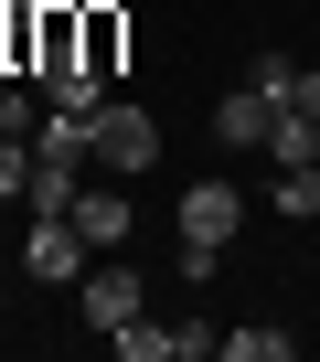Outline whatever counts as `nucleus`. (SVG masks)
<instances>
[{
    "label": "nucleus",
    "mask_w": 320,
    "mask_h": 362,
    "mask_svg": "<svg viewBox=\"0 0 320 362\" xmlns=\"http://www.w3.org/2000/svg\"><path fill=\"white\" fill-rule=\"evenodd\" d=\"M107 351H118V362H171V330H149V320H128V330H107Z\"/></svg>",
    "instance_id": "12"
},
{
    "label": "nucleus",
    "mask_w": 320,
    "mask_h": 362,
    "mask_svg": "<svg viewBox=\"0 0 320 362\" xmlns=\"http://www.w3.org/2000/svg\"><path fill=\"white\" fill-rule=\"evenodd\" d=\"M86 267H96L86 224H75V214H33V235H22V277H43V288H75Z\"/></svg>",
    "instance_id": "4"
},
{
    "label": "nucleus",
    "mask_w": 320,
    "mask_h": 362,
    "mask_svg": "<svg viewBox=\"0 0 320 362\" xmlns=\"http://www.w3.org/2000/svg\"><path fill=\"white\" fill-rule=\"evenodd\" d=\"M118 64H128V11L118 0H86V75L118 86Z\"/></svg>",
    "instance_id": "6"
},
{
    "label": "nucleus",
    "mask_w": 320,
    "mask_h": 362,
    "mask_svg": "<svg viewBox=\"0 0 320 362\" xmlns=\"http://www.w3.org/2000/svg\"><path fill=\"white\" fill-rule=\"evenodd\" d=\"M235 224H246V192H235V181H193V192H182V267L214 277V256L235 245Z\"/></svg>",
    "instance_id": "1"
},
{
    "label": "nucleus",
    "mask_w": 320,
    "mask_h": 362,
    "mask_svg": "<svg viewBox=\"0 0 320 362\" xmlns=\"http://www.w3.org/2000/svg\"><path fill=\"white\" fill-rule=\"evenodd\" d=\"M75 192H86V181H75V160H54V149H33V214H75Z\"/></svg>",
    "instance_id": "7"
},
{
    "label": "nucleus",
    "mask_w": 320,
    "mask_h": 362,
    "mask_svg": "<svg viewBox=\"0 0 320 362\" xmlns=\"http://www.w3.org/2000/svg\"><path fill=\"white\" fill-rule=\"evenodd\" d=\"M267 160H278V170H288V160H320V117H309V107H288V117L267 128Z\"/></svg>",
    "instance_id": "10"
},
{
    "label": "nucleus",
    "mask_w": 320,
    "mask_h": 362,
    "mask_svg": "<svg viewBox=\"0 0 320 362\" xmlns=\"http://www.w3.org/2000/svg\"><path fill=\"white\" fill-rule=\"evenodd\" d=\"M86 139H96V170H118V181H139V170L160 160V117H149V107H128V96L86 107Z\"/></svg>",
    "instance_id": "2"
},
{
    "label": "nucleus",
    "mask_w": 320,
    "mask_h": 362,
    "mask_svg": "<svg viewBox=\"0 0 320 362\" xmlns=\"http://www.w3.org/2000/svg\"><path fill=\"white\" fill-rule=\"evenodd\" d=\"M75 224H86V245H128V192H75Z\"/></svg>",
    "instance_id": "8"
},
{
    "label": "nucleus",
    "mask_w": 320,
    "mask_h": 362,
    "mask_svg": "<svg viewBox=\"0 0 320 362\" xmlns=\"http://www.w3.org/2000/svg\"><path fill=\"white\" fill-rule=\"evenodd\" d=\"M0 75H11V0H0Z\"/></svg>",
    "instance_id": "17"
},
{
    "label": "nucleus",
    "mask_w": 320,
    "mask_h": 362,
    "mask_svg": "<svg viewBox=\"0 0 320 362\" xmlns=\"http://www.w3.org/2000/svg\"><path fill=\"white\" fill-rule=\"evenodd\" d=\"M267 203H278L288 224H320V160H288V170H278V192H267Z\"/></svg>",
    "instance_id": "9"
},
{
    "label": "nucleus",
    "mask_w": 320,
    "mask_h": 362,
    "mask_svg": "<svg viewBox=\"0 0 320 362\" xmlns=\"http://www.w3.org/2000/svg\"><path fill=\"white\" fill-rule=\"evenodd\" d=\"M224 362H288V330H224Z\"/></svg>",
    "instance_id": "14"
},
{
    "label": "nucleus",
    "mask_w": 320,
    "mask_h": 362,
    "mask_svg": "<svg viewBox=\"0 0 320 362\" xmlns=\"http://www.w3.org/2000/svg\"><path fill=\"white\" fill-rule=\"evenodd\" d=\"M214 351H224L214 320H171V362H214Z\"/></svg>",
    "instance_id": "13"
},
{
    "label": "nucleus",
    "mask_w": 320,
    "mask_h": 362,
    "mask_svg": "<svg viewBox=\"0 0 320 362\" xmlns=\"http://www.w3.org/2000/svg\"><path fill=\"white\" fill-rule=\"evenodd\" d=\"M33 192V139H11V128H0V214H11Z\"/></svg>",
    "instance_id": "11"
},
{
    "label": "nucleus",
    "mask_w": 320,
    "mask_h": 362,
    "mask_svg": "<svg viewBox=\"0 0 320 362\" xmlns=\"http://www.w3.org/2000/svg\"><path fill=\"white\" fill-rule=\"evenodd\" d=\"M11 256H22V245H0V288H11Z\"/></svg>",
    "instance_id": "18"
},
{
    "label": "nucleus",
    "mask_w": 320,
    "mask_h": 362,
    "mask_svg": "<svg viewBox=\"0 0 320 362\" xmlns=\"http://www.w3.org/2000/svg\"><path fill=\"white\" fill-rule=\"evenodd\" d=\"M288 107H309V117H320V75H309V64H299V96H288Z\"/></svg>",
    "instance_id": "16"
},
{
    "label": "nucleus",
    "mask_w": 320,
    "mask_h": 362,
    "mask_svg": "<svg viewBox=\"0 0 320 362\" xmlns=\"http://www.w3.org/2000/svg\"><path fill=\"white\" fill-rule=\"evenodd\" d=\"M75 320H86V330H128V320H149V277H139L128 256H96V267L75 277Z\"/></svg>",
    "instance_id": "3"
},
{
    "label": "nucleus",
    "mask_w": 320,
    "mask_h": 362,
    "mask_svg": "<svg viewBox=\"0 0 320 362\" xmlns=\"http://www.w3.org/2000/svg\"><path fill=\"white\" fill-rule=\"evenodd\" d=\"M278 117H288V96H267L256 75L214 96V139H224V149H267V128H278Z\"/></svg>",
    "instance_id": "5"
},
{
    "label": "nucleus",
    "mask_w": 320,
    "mask_h": 362,
    "mask_svg": "<svg viewBox=\"0 0 320 362\" xmlns=\"http://www.w3.org/2000/svg\"><path fill=\"white\" fill-rule=\"evenodd\" d=\"M246 75H256V86H267V96H299V64H288V54H256V64H246Z\"/></svg>",
    "instance_id": "15"
}]
</instances>
